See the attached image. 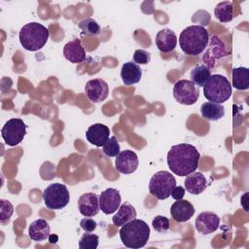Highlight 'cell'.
<instances>
[{
	"instance_id": "obj_25",
	"label": "cell",
	"mask_w": 249,
	"mask_h": 249,
	"mask_svg": "<svg viewBox=\"0 0 249 249\" xmlns=\"http://www.w3.org/2000/svg\"><path fill=\"white\" fill-rule=\"evenodd\" d=\"M211 76V69L205 64L196 65L190 73L191 81L195 83L197 87H203L209 77Z\"/></svg>"
},
{
	"instance_id": "obj_21",
	"label": "cell",
	"mask_w": 249,
	"mask_h": 249,
	"mask_svg": "<svg viewBox=\"0 0 249 249\" xmlns=\"http://www.w3.org/2000/svg\"><path fill=\"white\" fill-rule=\"evenodd\" d=\"M185 189L192 195L201 194L207 187V180L200 172H192L186 176L184 181Z\"/></svg>"
},
{
	"instance_id": "obj_6",
	"label": "cell",
	"mask_w": 249,
	"mask_h": 249,
	"mask_svg": "<svg viewBox=\"0 0 249 249\" xmlns=\"http://www.w3.org/2000/svg\"><path fill=\"white\" fill-rule=\"evenodd\" d=\"M175 186V177L168 171L160 170L156 172L151 177L149 183V192L158 199L163 200L170 196Z\"/></svg>"
},
{
	"instance_id": "obj_5",
	"label": "cell",
	"mask_w": 249,
	"mask_h": 249,
	"mask_svg": "<svg viewBox=\"0 0 249 249\" xmlns=\"http://www.w3.org/2000/svg\"><path fill=\"white\" fill-rule=\"evenodd\" d=\"M231 91L230 81L220 74L211 75L203 86V95L210 102L222 104L231 97Z\"/></svg>"
},
{
	"instance_id": "obj_16",
	"label": "cell",
	"mask_w": 249,
	"mask_h": 249,
	"mask_svg": "<svg viewBox=\"0 0 249 249\" xmlns=\"http://www.w3.org/2000/svg\"><path fill=\"white\" fill-rule=\"evenodd\" d=\"M109 135L110 129L103 124H91L86 132L87 140L96 147L103 146L104 143L109 139Z\"/></svg>"
},
{
	"instance_id": "obj_18",
	"label": "cell",
	"mask_w": 249,
	"mask_h": 249,
	"mask_svg": "<svg viewBox=\"0 0 249 249\" xmlns=\"http://www.w3.org/2000/svg\"><path fill=\"white\" fill-rule=\"evenodd\" d=\"M155 43L161 53H169L172 52L177 45V36L173 30L163 28L158 31Z\"/></svg>"
},
{
	"instance_id": "obj_36",
	"label": "cell",
	"mask_w": 249,
	"mask_h": 249,
	"mask_svg": "<svg viewBox=\"0 0 249 249\" xmlns=\"http://www.w3.org/2000/svg\"><path fill=\"white\" fill-rule=\"evenodd\" d=\"M57 239H58V236L56 234H50L49 235V241L51 243H56Z\"/></svg>"
},
{
	"instance_id": "obj_35",
	"label": "cell",
	"mask_w": 249,
	"mask_h": 249,
	"mask_svg": "<svg viewBox=\"0 0 249 249\" xmlns=\"http://www.w3.org/2000/svg\"><path fill=\"white\" fill-rule=\"evenodd\" d=\"M171 197L174 198L175 200H179L182 199L185 196V189L181 186H175L174 189L171 192Z\"/></svg>"
},
{
	"instance_id": "obj_22",
	"label": "cell",
	"mask_w": 249,
	"mask_h": 249,
	"mask_svg": "<svg viewBox=\"0 0 249 249\" xmlns=\"http://www.w3.org/2000/svg\"><path fill=\"white\" fill-rule=\"evenodd\" d=\"M51 228L49 223L44 219L33 221L28 228V235L34 241H43L49 238Z\"/></svg>"
},
{
	"instance_id": "obj_2",
	"label": "cell",
	"mask_w": 249,
	"mask_h": 249,
	"mask_svg": "<svg viewBox=\"0 0 249 249\" xmlns=\"http://www.w3.org/2000/svg\"><path fill=\"white\" fill-rule=\"evenodd\" d=\"M209 41L208 31L201 25H190L183 29L179 36L181 50L190 55L201 53Z\"/></svg>"
},
{
	"instance_id": "obj_1",
	"label": "cell",
	"mask_w": 249,
	"mask_h": 249,
	"mask_svg": "<svg viewBox=\"0 0 249 249\" xmlns=\"http://www.w3.org/2000/svg\"><path fill=\"white\" fill-rule=\"evenodd\" d=\"M199 159L200 155L195 146L180 143L170 148L166 160L171 172L183 177L197 169Z\"/></svg>"
},
{
	"instance_id": "obj_4",
	"label": "cell",
	"mask_w": 249,
	"mask_h": 249,
	"mask_svg": "<svg viewBox=\"0 0 249 249\" xmlns=\"http://www.w3.org/2000/svg\"><path fill=\"white\" fill-rule=\"evenodd\" d=\"M50 36L49 29L39 22H29L23 25L18 33L21 46L26 51L36 52L41 50Z\"/></svg>"
},
{
	"instance_id": "obj_7",
	"label": "cell",
	"mask_w": 249,
	"mask_h": 249,
	"mask_svg": "<svg viewBox=\"0 0 249 249\" xmlns=\"http://www.w3.org/2000/svg\"><path fill=\"white\" fill-rule=\"evenodd\" d=\"M43 199L48 208L62 209L70 200L69 191L64 184L53 183L44 190Z\"/></svg>"
},
{
	"instance_id": "obj_24",
	"label": "cell",
	"mask_w": 249,
	"mask_h": 249,
	"mask_svg": "<svg viewBox=\"0 0 249 249\" xmlns=\"http://www.w3.org/2000/svg\"><path fill=\"white\" fill-rule=\"evenodd\" d=\"M200 114L205 120L218 121L224 117L225 107L220 103L207 101L201 104Z\"/></svg>"
},
{
	"instance_id": "obj_10",
	"label": "cell",
	"mask_w": 249,
	"mask_h": 249,
	"mask_svg": "<svg viewBox=\"0 0 249 249\" xmlns=\"http://www.w3.org/2000/svg\"><path fill=\"white\" fill-rule=\"evenodd\" d=\"M99 207L100 210L106 214H113L115 211H117L121 205V195L120 191L114 188H108L104 190L99 197Z\"/></svg>"
},
{
	"instance_id": "obj_8",
	"label": "cell",
	"mask_w": 249,
	"mask_h": 249,
	"mask_svg": "<svg viewBox=\"0 0 249 249\" xmlns=\"http://www.w3.org/2000/svg\"><path fill=\"white\" fill-rule=\"evenodd\" d=\"M27 125L18 118H14L5 123L1 129V134L4 142L9 146L18 145L26 134Z\"/></svg>"
},
{
	"instance_id": "obj_11",
	"label": "cell",
	"mask_w": 249,
	"mask_h": 249,
	"mask_svg": "<svg viewBox=\"0 0 249 249\" xmlns=\"http://www.w3.org/2000/svg\"><path fill=\"white\" fill-rule=\"evenodd\" d=\"M85 92L90 101L98 103L104 101L107 98L109 93V87L108 84L100 78L92 79L86 84Z\"/></svg>"
},
{
	"instance_id": "obj_30",
	"label": "cell",
	"mask_w": 249,
	"mask_h": 249,
	"mask_svg": "<svg viewBox=\"0 0 249 249\" xmlns=\"http://www.w3.org/2000/svg\"><path fill=\"white\" fill-rule=\"evenodd\" d=\"M120 144L116 136H111L102 146L103 153L108 157H117L120 154Z\"/></svg>"
},
{
	"instance_id": "obj_20",
	"label": "cell",
	"mask_w": 249,
	"mask_h": 249,
	"mask_svg": "<svg viewBox=\"0 0 249 249\" xmlns=\"http://www.w3.org/2000/svg\"><path fill=\"white\" fill-rule=\"evenodd\" d=\"M142 77V69L138 64L128 61L123 64L121 69V78L125 86H131L140 82Z\"/></svg>"
},
{
	"instance_id": "obj_33",
	"label": "cell",
	"mask_w": 249,
	"mask_h": 249,
	"mask_svg": "<svg viewBox=\"0 0 249 249\" xmlns=\"http://www.w3.org/2000/svg\"><path fill=\"white\" fill-rule=\"evenodd\" d=\"M151 60V54L145 50H136L133 53V61L136 64H147Z\"/></svg>"
},
{
	"instance_id": "obj_32",
	"label": "cell",
	"mask_w": 249,
	"mask_h": 249,
	"mask_svg": "<svg viewBox=\"0 0 249 249\" xmlns=\"http://www.w3.org/2000/svg\"><path fill=\"white\" fill-rule=\"evenodd\" d=\"M152 226L155 231L159 232H164L169 230L170 225H169V219L166 218L165 216L158 215L156 216L153 221H152Z\"/></svg>"
},
{
	"instance_id": "obj_23",
	"label": "cell",
	"mask_w": 249,
	"mask_h": 249,
	"mask_svg": "<svg viewBox=\"0 0 249 249\" xmlns=\"http://www.w3.org/2000/svg\"><path fill=\"white\" fill-rule=\"evenodd\" d=\"M136 218V210L132 204L124 202L120 205L117 213L113 216L112 222L117 227H122L127 222Z\"/></svg>"
},
{
	"instance_id": "obj_29",
	"label": "cell",
	"mask_w": 249,
	"mask_h": 249,
	"mask_svg": "<svg viewBox=\"0 0 249 249\" xmlns=\"http://www.w3.org/2000/svg\"><path fill=\"white\" fill-rule=\"evenodd\" d=\"M99 243L98 235L94 233L87 232L84 233L79 240L80 249H96Z\"/></svg>"
},
{
	"instance_id": "obj_34",
	"label": "cell",
	"mask_w": 249,
	"mask_h": 249,
	"mask_svg": "<svg viewBox=\"0 0 249 249\" xmlns=\"http://www.w3.org/2000/svg\"><path fill=\"white\" fill-rule=\"evenodd\" d=\"M80 226L81 228L87 231V232H91L93 231L96 227H97V223L93 220V219H90V218H84L81 220L80 222Z\"/></svg>"
},
{
	"instance_id": "obj_31",
	"label": "cell",
	"mask_w": 249,
	"mask_h": 249,
	"mask_svg": "<svg viewBox=\"0 0 249 249\" xmlns=\"http://www.w3.org/2000/svg\"><path fill=\"white\" fill-rule=\"evenodd\" d=\"M14 213L13 204L7 199H0V222L1 224L9 223L10 218Z\"/></svg>"
},
{
	"instance_id": "obj_28",
	"label": "cell",
	"mask_w": 249,
	"mask_h": 249,
	"mask_svg": "<svg viewBox=\"0 0 249 249\" xmlns=\"http://www.w3.org/2000/svg\"><path fill=\"white\" fill-rule=\"evenodd\" d=\"M78 26L83 31L84 34H87L89 36H97L101 31V28L97 23V21L90 18L81 20Z\"/></svg>"
},
{
	"instance_id": "obj_17",
	"label": "cell",
	"mask_w": 249,
	"mask_h": 249,
	"mask_svg": "<svg viewBox=\"0 0 249 249\" xmlns=\"http://www.w3.org/2000/svg\"><path fill=\"white\" fill-rule=\"evenodd\" d=\"M63 55L71 63H81L86 59V52L81 40L75 38L64 45Z\"/></svg>"
},
{
	"instance_id": "obj_3",
	"label": "cell",
	"mask_w": 249,
	"mask_h": 249,
	"mask_svg": "<svg viewBox=\"0 0 249 249\" xmlns=\"http://www.w3.org/2000/svg\"><path fill=\"white\" fill-rule=\"evenodd\" d=\"M119 233L121 241L125 247L138 249L144 247L148 242L150 228L145 221L133 219L122 226Z\"/></svg>"
},
{
	"instance_id": "obj_13",
	"label": "cell",
	"mask_w": 249,
	"mask_h": 249,
	"mask_svg": "<svg viewBox=\"0 0 249 249\" xmlns=\"http://www.w3.org/2000/svg\"><path fill=\"white\" fill-rule=\"evenodd\" d=\"M220 226V217L210 211H204L196 218V229L201 234H209L218 230Z\"/></svg>"
},
{
	"instance_id": "obj_12",
	"label": "cell",
	"mask_w": 249,
	"mask_h": 249,
	"mask_svg": "<svg viewBox=\"0 0 249 249\" xmlns=\"http://www.w3.org/2000/svg\"><path fill=\"white\" fill-rule=\"evenodd\" d=\"M138 157L131 150H124L116 157L115 167L123 174H131L138 167Z\"/></svg>"
},
{
	"instance_id": "obj_15",
	"label": "cell",
	"mask_w": 249,
	"mask_h": 249,
	"mask_svg": "<svg viewBox=\"0 0 249 249\" xmlns=\"http://www.w3.org/2000/svg\"><path fill=\"white\" fill-rule=\"evenodd\" d=\"M195 214L193 204L186 199L176 200L170 207V215L176 222L184 223L189 221Z\"/></svg>"
},
{
	"instance_id": "obj_19",
	"label": "cell",
	"mask_w": 249,
	"mask_h": 249,
	"mask_svg": "<svg viewBox=\"0 0 249 249\" xmlns=\"http://www.w3.org/2000/svg\"><path fill=\"white\" fill-rule=\"evenodd\" d=\"M209 47L210 48L203 56V61L206 63L205 65H207L211 69V67L214 66V63L217 59L226 56L229 53L226 52L224 43L217 36L212 37Z\"/></svg>"
},
{
	"instance_id": "obj_27",
	"label": "cell",
	"mask_w": 249,
	"mask_h": 249,
	"mask_svg": "<svg viewBox=\"0 0 249 249\" xmlns=\"http://www.w3.org/2000/svg\"><path fill=\"white\" fill-rule=\"evenodd\" d=\"M232 86L236 89H247L249 88V70L246 67L232 69Z\"/></svg>"
},
{
	"instance_id": "obj_9",
	"label": "cell",
	"mask_w": 249,
	"mask_h": 249,
	"mask_svg": "<svg viewBox=\"0 0 249 249\" xmlns=\"http://www.w3.org/2000/svg\"><path fill=\"white\" fill-rule=\"evenodd\" d=\"M173 96L180 104L193 105L198 99L199 89L190 80H179L174 85Z\"/></svg>"
},
{
	"instance_id": "obj_26",
	"label": "cell",
	"mask_w": 249,
	"mask_h": 249,
	"mask_svg": "<svg viewBox=\"0 0 249 249\" xmlns=\"http://www.w3.org/2000/svg\"><path fill=\"white\" fill-rule=\"evenodd\" d=\"M214 15L220 22H230L233 18V4L231 1H222L214 9Z\"/></svg>"
},
{
	"instance_id": "obj_14",
	"label": "cell",
	"mask_w": 249,
	"mask_h": 249,
	"mask_svg": "<svg viewBox=\"0 0 249 249\" xmlns=\"http://www.w3.org/2000/svg\"><path fill=\"white\" fill-rule=\"evenodd\" d=\"M78 208L85 217H93L99 212V200L94 193H86L78 199Z\"/></svg>"
}]
</instances>
